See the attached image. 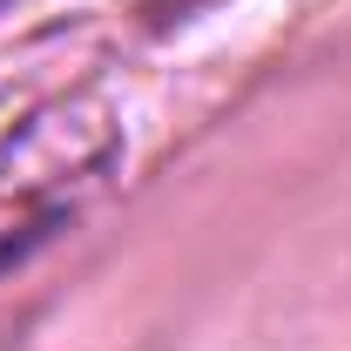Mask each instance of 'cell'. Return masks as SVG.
<instances>
[{"label":"cell","mask_w":351,"mask_h":351,"mask_svg":"<svg viewBox=\"0 0 351 351\" xmlns=\"http://www.w3.org/2000/svg\"><path fill=\"white\" fill-rule=\"evenodd\" d=\"M122 169V122L54 101L0 142V277L47 250Z\"/></svg>","instance_id":"1"}]
</instances>
